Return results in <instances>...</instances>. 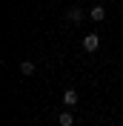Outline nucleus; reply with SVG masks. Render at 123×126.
Returning a JSON list of instances; mask_svg holds the SVG:
<instances>
[{"instance_id":"1","label":"nucleus","mask_w":123,"mask_h":126,"mask_svg":"<svg viewBox=\"0 0 123 126\" xmlns=\"http://www.w3.org/2000/svg\"><path fill=\"white\" fill-rule=\"evenodd\" d=\"M83 17H86L83 6H69V12H66V20L69 23H83Z\"/></svg>"},{"instance_id":"2","label":"nucleus","mask_w":123,"mask_h":126,"mask_svg":"<svg viewBox=\"0 0 123 126\" xmlns=\"http://www.w3.org/2000/svg\"><path fill=\"white\" fill-rule=\"evenodd\" d=\"M89 17H92L94 23H100V20H106V6H100V3H94V6L89 9Z\"/></svg>"},{"instance_id":"3","label":"nucleus","mask_w":123,"mask_h":126,"mask_svg":"<svg viewBox=\"0 0 123 126\" xmlns=\"http://www.w3.org/2000/svg\"><path fill=\"white\" fill-rule=\"evenodd\" d=\"M83 49H86V52H97V49H100V37H97V34H86V37H83Z\"/></svg>"},{"instance_id":"4","label":"nucleus","mask_w":123,"mask_h":126,"mask_svg":"<svg viewBox=\"0 0 123 126\" xmlns=\"http://www.w3.org/2000/svg\"><path fill=\"white\" fill-rule=\"evenodd\" d=\"M77 100H80V97H77L75 89H66V92H63V103H66V106H75Z\"/></svg>"},{"instance_id":"5","label":"nucleus","mask_w":123,"mask_h":126,"mask_svg":"<svg viewBox=\"0 0 123 126\" xmlns=\"http://www.w3.org/2000/svg\"><path fill=\"white\" fill-rule=\"evenodd\" d=\"M34 69H37V66H34L31 60H23V63H20V75H23V78H29V75H34Z\"/></svg>"},{"instance_id":"6","label":"nucleus","mask_w":123,"mask_h":126,"mask_svg":"<svg viewBox=\"0 0 123 126\" xmlns=\"http://www.w3.org/2000/svg\"><path fill=\"white\" fill-rule=\"evenodd\" d=\"M57 123H60V126H75V115H72V112H60Z\"/></svg>"}]
</instances>
